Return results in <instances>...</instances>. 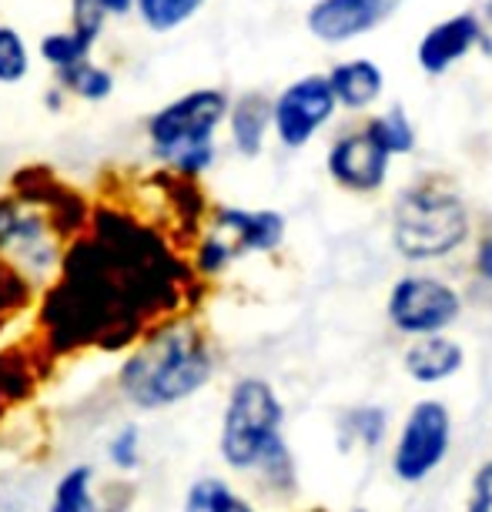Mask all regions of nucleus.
Wrapping results in <instances>:
<instances>
[{"mask_svg": "<svg viewBox=\"0 0 492 512\" xmlns=\"http://www.w3.org/2000/svg\"><path fill=\"white\" fill-rule=\"evenodd\" d=\"M215 372V352L195 325L154 332L121 365V395L138 409H164L195 395Z\"/></svg>", "mask_w": 492, "mask_h": 512, "instance_id": "f257e3e1", "label": "nucleus"}, {"mask_svg": "<svg viewBox=\"0 0 492 512\" xmlns=\"http://www.w3.org/2000/svg\"><path fill=\"white\" fill-rule=\"evenodd\" d=\"M228 114V98L218 88L191 91L151 114L148 138L151 151L168 161L178 175L195 178L215 161V131Z\"/></svg>", "mask_w": 492, "mask_h": 512, "instance_id": "f03ea898", "label": "nucleus"}, {"mask_svg": "<svg viewBox=\"0 0 492 512\" xmlns=\"http://www.w3.org/2000/svg\"><path fill=\"white\" fill-rule=\"evenodd\" d=\"M469 231V215L462 198L442 178H426L402 191L395 205V248L402 258L429 262L462 245Z\"/></svg>", "mask_w": 492, "mask_h": 512, "instance_id": "7ed1b4c3", "label": "nucleus"}, {"mask_svg": "<svg viewBox=\"0 0 492 512\" xmlns=\"http://www.w3.org/2000/svg\"><path fill=\"white\" fill-rule=\"evenodd\" d=\"M282 402L262 379H241L228 395L221 422V456L235 469H262L282 442Z\"/></svg>", "mask_w": 492, "mask_h": 512, "instance_id": "20e7f679", "label": "nucleus"}, {"mask_svg": "<svg viewBox=\"0 0 492 512\" xmlns=\"http://www.w3.org/2000/svg\"><path fill=\"white\" fill-rule=\"evenodd\" d=\"M285 218L275 211H241V208H221L215 218L211 235L198 248V268L205 275L221 272L231 258L245 251H272L282 245Z\"/></svg>", "mask_w": 492, "mask_h": 512, "instance_id": "39448f33", "label": "nucleus"}, {"mask_svg": "<svg viewBox=\"0 0 492 512\" xmlns=\"http://www.w3.org/2000/svg\"><path fill=\"white\" fill-rule=\"evenodd\" d=\"M459 315V295L426 275L402 278L389 295V318L399 332L436 335Z\"/></svg>", "mask_w": 492, "mask_h": 512, "instance_id": "423d86ee", "label": "nucleus"}, {"mask_svg": "<svg viewBox=\"0 0 492 512\" xmlns=\"http://www.w3.org/2000/svg\"><path fill=\"white\" fill-rule=\"evenodd\" d=\"M449 449V412L442 402H419L395 449V476L405 482L426 479Z\"/></svg>", "mask_w": 492, "mask_h": 512, "instance_id": "0eeeda50", "label": "nucleus"}, {"mask_svg": "<svg viewBox=\"0 0 492 512\" xmlns=\"http://www.w3.org/2000/svg\"><path fill=\"white\" fill-rule=\"evenodd\" d=\"M335 88L328 77H302L292 88L282 91L275 101V131L285 148H302L308 138L332 118L335 111Z\"/></svg>", "mask_w": 492, "mask_h": 512, "instance_id": "6e6552de", "label": "nucleus"}, {"mask_svg": "<svg viewBox=\"0 0 492 512\" xmlns=\"http://www.w3.org/2000/svg\"><path fill=\"white\" fill-rule=\"evenodd\" d=\"M402 0H318L308 14V27L328 44L352 41L372 27H379Z\"/></svg>", "mask_w": 492, "mask_h": 512, "instance_id": "1a4fd4ad", "label": "nucleus"}, {"mask_svg": "<svg viewBox=\"0 0 492 512\" xmlns=\"http://www.w3.org/2000/svg\"><path fill=\"white\" fill-rule=\"evenodd\" d=\"M385 168H389V151L372 138L369 128L345 134L328 154V171L349 191H375L385 181Z\"/></svg>", "mask_w": 492, "mask_h": 512, "instance_id": "9d476101", "label": "nucleus"}, {"mask_svg": "<svg viewBox=\"0 0 492 512\" xmlns=\"http://www.w3.org/2000/svg\"><path fill=\"white\" fill-rule=\"evenodd\" d=\"M479 37H482L479 17H472V14L449 17V21H442L439 27H432V31L422 37L419 64L426 67L429 74H442L446 67L456 64L472 44H479Z\"/></svg>", "mask_w": 492, "mask_h": 512, "instance_id": "9b49d317", "label": "nucleus"}, {"mask_svg": "<svg viewBox=\"0 0 492 512\" xmlns=\"http://www.w3.org/2000/svg\"><path fill=\"white\" fill-rule=\"evenodd\" d=\"M459 365H462V349L452 338L442 335H426L419 345H412L405 352V369L419 382H442L452 372H459Z\"/></svg>", "mask_w": 492, "mask_h": 512, "instance_id": "f8f14e48", "label": "nucleus"}, {"mask_svg": "<svg viewBox=\"0 0 492 512\" xmlns=\"http://www.w3.org/2000/svg\"><path fill=\"white\" fill-rule=\"evenodd\" d=\"M268 124H275V104L265 94H245V98H238L235 108H231V138H235V148L241 154H248V158H255L262 151Z\"/></svg>", "mask_w": 492, "mask_h": 512, "instance_id": "ddd939ff", "label": "nucleus"}, {"mask_svg": "<svg viewBox=\"0 0 492 512\" xmlns=\"http://www.w3.org/2000/svg\"><path fill=\"white\" fill-rule=\"evenodd\" d=\"M328 81H332V88H335V98H339L345 108H352V111L372 104L375 98H379V91H382V71L372 61L339 64L332 74H328Z\"/></svg>", "mask_w": 492, "mask_h": 512, "instance_id": "4468645a", "label": "nucleus"}, {"mask_svg": "<svg viewBox=\"0 0 492 512\" xmlns=\"http://www.w3.org/2000/svg\"><path fill=\"white\" fill-rule=\"evenodd\" d=\"M94 469L91 466H74L67 469L54 486V499L47 512H98V502H94Z\"/></svg>", "mask_w": 492, "mask_h": 512, "instance_id": "2eb2a0df", "label": "nucleus"}, {"mask_svg": "<svg viewBox=\"0 0 492 512\" xmlns=\"http://www.w3.org/2000/svg\"><path fill=\"white\" fill-rule=\"evenodd\" d=\"M94 41H98L94 34L81 31V27H71V31H61V34H47L41 41V54L54 71H67V67L88 61Z\"/></svg>", "mask_w": 492, "mask_h": 512, "instance_id": "dca6fc26", "label": "nucleus"}, {"mask_svg": "<svg viewBox=\"0 0 492 512\" xmlns=\"http://www.w3.org/2000/svg\"><path fill=\"white\" fill-rule=\"evenodd\" d=\"M185 512H255L245 499H238L221 479H198L188 489Z\"/></svg>", "mask_w": 492, "mask_h": 512, "instance_id": "f3484780", "label": "nucleus"}, {"mask_svg": "<svg viewBox=\"0 0 492 512\" xmlns=\"http://www.w3.org/2000/svg\"><path fill=\"white\" fill-rule=\"evenodd\" d=\"M57 81H61L64 91H71L84 101H104L114 91L111 71H104V67L91 61L74 64V67H67V71H57Z\"/></svg>", "mask_w": 492, "mask_h": 512, "instance_id": "a211bd4d", "label": "nucleus"}, {"mask_svg": "<svg viewBox=\"0 0 492 512\" xmlns=\"http://www.w3.org/2000/svg\"><path fill=\"white\" fill-rule=\"evenodd\" d=\"M134 4H138L141 21L151 31H175V27L195 17V11L205 0H134Z\"/></svg>", "mask_w": 492, "mask_h": 512, "instance_id": "6ab92c4d", "label": "nucleus"}, {"mask_svg": "<svg viewBox=\"0 0 492 512\" xmlns=\"http://www.w3.org/2000/svg\"><path fill=\"white\" fill-rule=\"evenodd\" d=\"M365 128L372 131V138L379 141L389 154L412 151V141H416V134H412V128H409V118H405L399 108H392L389 114H382V118L369 121Z\"/></svg>", "mask_w": 492, "mask_h": 512, "instance_id": "aec40b11", "label": "nucleus"}, {"mask_svg": "<svg viewBox=\"0 0 492 512\" xmlns=\"http://www.w3.org/2000/svg\"><path fill=\"white\" fill-rule=\"evenodd\" d=\"M31 71V54H27L24 37L14 27H0V84H14Z\"/></svg>", "mask_w": 492, "mask_h": 512, "instance_id": "412c9836", "label": "nucleus"}, {"mask_svg": "<svg viewBox=\"0 0 492 512\" xmlns=\"http://www.w3.org/2000/svg\"><path fill=\"white\" fill-rule=\"evenodd\" d=\"M134 7V0H74V27L101 37L108 14L121 17Z\"/></svg>", "mask_w": 492, "mask_h": 512, "instance_id": "4be33fe9", "label": "nucleus"}, {"mask_svg": "<svg viewBox=\"0 0 492 512\" xmlns=\"http://www.w3.org/2000/svg\"><path fill=\"white\" fill-rule=\"evenodd\" d=\"M138 446H141V442H138V425H128V429H121L118 436L111 439L108 456H111V462L118 469L131 472V469H138V459H141Z\"/></svg>", "mask_w": 492, "mask_h": 512, "instance_id": "5701e85b", "label": "nucleus"}, {"mask_svg": "<svg viewBox=\"0 0 492 512\" xmlns=\"http://www.w3.org/2000/svg\"><path fill=\"white\" fill-rule=\"evenodd\" d=\"M352 429H355V436H359L365 446H375V442L382 439V432H385V415L379 409H359V412H352Z\"/></svg>", "mask_w": 492, "mask_h": 512, "instance_id": "b1692460", "label": "nucleus"}, {"mask_svg": "<svg viewBox=\"0 0 492 512\" xmlns=\"http://www.w3.org/2000/svg\"><path fill=\"white\" fill-rule=\"evenodd\" d=\"M469 512H492V462L479 469L476 482H472V502Z\"/></svg>", "mask_w": 492, "mask_h": 512, "instance_id": "393cba45", "label": "nucleus"}, {"mask_svg": "<svg viewBox=\"0 0 492 512\" xmlns=\"http://www.w3.org/2000/svg\"><path fill=\"white\" fill-rule=\"evenodd\" d=\"M479 27H482V37H479V44L486 47V54L492 57V0H486V7H482Z\"/></svg>", "mask_w": 492, "mask_h": 512, "instance_id": "a878e982", "label": "nucleus"}, {"mask_svg": "<svg viewBox=\"0 0 492 512\" xmlns=\"http://www.w3.org/2000/svg\"><path fill=\"white\" fill-rule=\"evenodd\" d=\"M476 265H479V275H482V278H489V282H492V235L479 245Z\"/></svg>", "mask_w": 492, "mask_h": 512, "instance_id": "bb28decb", "label": "nucleus"}]
</instances>
